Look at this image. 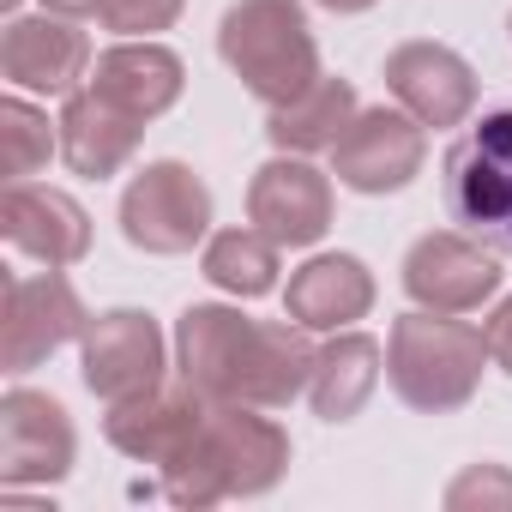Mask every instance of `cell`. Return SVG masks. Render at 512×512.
<instances>
[{
    "label": "cell",
    "instance_id": "cell-1",
    "mask_svg": "<svg viewBox=\"0 0 512 512\" xmlns=\"http://www.w3.org/2000/svg\"><path fill=\"white\" fill-rule=\"evenodd\" d=\"M314 338L308 326L284 320H247L223 302H193L175 320V374L217 404L253 410H290L314 380Z\"/></svg>",
    "mask_w": 512,
    "mask_h": 512
},
{
    "label": "cell",
    "instance_id": "cell-2",
    "mask_svg": "<svg viewBox=\"0 0 512 512\" xmlns=\"http://www.w3.org/2000/svg\"><path fill=\"white\" fill-rule=\"evenodd\" d=\"M290 470V434L260 416L253 404H217L205 410L199 434L163 464V494L175 506H217V500H253L272 494Z\"/></svg>",
    "mask_w": 512,
    "mask_h": 512
},
{
    "label": "cell",
    "instance_id": "cell-3",
    "mask_svg": "<svg viewBox=\"0 0 512 512\" xmlns=\"http://www.w3.org/2000/svg\"><path fill=\"white\" fill-rule=\"evenodd\" d=\"M482 362H488V338L470 320H452V314H434V308H410V314L392 320L386 380L422 416L464 410L482 386Z\"/></svg>",
    "mask_w": 512,
    "mask_h": 512
},
{
    "label": "cell",
    "instance_id": "cell-4",
    "mask_svg": "<svg viewBox=\"0 0 512 512\" xmlns=\"http://www.w3.org/2000/svg\"><path fill=\"white\" fill-rule=\"evenodd\" d=\"M217 55L266 109L296 103L320 79V43L302 0H235L217 25Z\"/></svg>",
    "mask_w": 512,
    "mask_h": 512
},
{
    "label": "cell",
    "instance_id": "cell-5",
    "mask_svg": "<svg viewBox=\"0 0 512 512\" xmlns=\"http://www.w3.org/2000/svg\"><path fill=\"white\" fill-rule=\"evenodd\" d=\"M446 211L494 253H512V103L446 151Z\"/></svg>",
    "mask_w": 512,
    "mask_h": 512
},
{
    "label": "cell",
    "instance_id": "cell-6",
    "mask_svg": "<svg viewBox=\"0 0 512 512\" xmlns=\"http://www.w3.org/2000/svg\"><path fill=\"white\" fill-rule=\"evenodd\" d=\"M85 326H91V314H85L79 290L61 278V266L7 272V284H0V368L7 374H31L37 362H49L73 338H85Z\"/></svg>",
    "mask_w": 512,
    "mask_h": 512
},
{
    "label": "cell",
    "instance_id": "cell-7",
    "mask_svg": "<svg viewBox=\"0 0 512 512\" xmlns=\"http://www.w3.org/2000/svg\"><path fill=\"white\" fill-rule=\"evenodd\" d=\"M211 229V187L163 157V163H145L127 193H121V235L139 247V253H157V260H169V253H193V241H205Z\"/></svg>",
    "mask_w": 512,
    "mask_h": 512
},
{
    "label": "cell",
    "instance_id": "cell-8",
    "mask_svg": "<svg viewBox=\"0 0 512 512\" xmlns=\"http://www.w3.org/2000/svg\"><path fill=\"white\" fill-rule=\"evenodd\" d=\"M428 163V127L410 109H356L332 145V175L350 193H404Z\"/></svg>",
    "mask_w": 512,
    "mask_h": 512
},
{
    "label": "cell",
    "instance_id": "cell-9",
    "mask_svg": "<svg viewBox=\"0 0 512 512\" xmlns=\"http://www.w3.org/2000/svg\"><path fill=\"white\" fill-rule=\"evenodd\" d=\"M79 434L61 398L13 386L0 398V488H49L73 470Z\"/></svg>",
    "mask_w": 512,
    "mask_h": 512
},
{
    "label": "cell",
    "instance_id": "cell-10",
    "mask_svg": "<svg viewBox=\"0 0 512 512\" xmlns=\"http://www.w3.org/2000/svg\"><path fill=\"white\" fill-rule=\"evenodd\" d=\"M163 332L145 308H109L91 314L85 338H79V374L91 386V398L103 404H127L151 386H163Z\"/></svg>",
    "mask_w": 512,
    "mask_h": 512
},
{
    "label": "cell",
    "instance_id": "cell-11",
    "mask_svg": "<svg viewBox=\"0 0 512 512\" xmlns=\"http://www.w3.org/2000/svg\"><path fill=\"white\" fill-rule=\"evenodd\" d=\"M500 260L494 247L476 241L470 229H428L410 253H404V290L416 308L434 314H470L500 290Z\"/></svg>",
    "mask_w": 512,
    "mask_h": 512
},
{
    "label": "cell",
    "instance_id": "cell-12",
    "mask_svg": "<svg viewBox=\"0 0 512 512\" xmlns=\"http://www.w3.org/2000/svg\"><path fill=\"white\" fill-rule=\"evenodd\" d=\"M247 223L266 229L278 247H314L332 229V181L308 157L278 151L247 181Z\"/></svg>",
    "mask_w": 512,
    "mask_h": 512
},
{
    "label": "cell",
    "instance_id": "cell-13",
    "mask_svg": "<svg viewBox=\"0 0 512 512\" xmlns=\"http://www.w3.org/2000/svg\"><path fill=\"white\" fill-rule=\"evenodd\" d=\"M0 79L37 97H73L79 79H91V37L61 13L13 19L0 31Z\"/></svg>",
    "mask_w": 512,
    "mask_h": 512
},
{
    "label": "cell",
    "instance_id": "cell-14",
    "mask_svg": "<svg viewBox=\"0 0 512 512\" xmlns=\"http://www.w3.org/2000/svg\"><path fill=\"white\" fill-rule=\"evenodd\" d=\"M386 91L422 127H464L476 109V67L446 43H398L386 55Z\"/></svg>",
    "mask_w": 512,
    "mask_h": 512
},
{
    "label": "cell",
    "instance_id": "cell-15",
    "mask_svg": "<svg viewBox=\"0 0 512 512\" xmlns=\"http://www.w3.org/2000/svg\"><path fill=\"white\" fill-rule=\"evenodd\" d=\"M0 235L37 266H79L91 253V211L61 187L7 181V193H0Z\"/></svg>",
    "mask_w": 512,
    "mask_h": 512
},
{
    "label": "cell",
    "instance_id": "cell-16",
    "mask_svg": "<svg viewBox=\"0 0 512 512\" xmlns=\"http://www.w3.org/2000/svg\"><path fill=\"white\" fill-rule=\"evenodd\" d=\"M205 410H211V398H205L199 386L175 380V386H151V392H139V398H127V404H109L103 434H109L115 452H127V458L163 470V464L199 434Z\"/></svg>",
    "mask_w": 512,
    "mask_h": 512
},
{
    "label": "cell",
    "instance_id": "cell-17",
    "mask_svg": "<svg viewBox=\"0 0 512 512\" xmlns=\"http://www.w3.org/2000/svg\"><path fill=\"white\" fill-rule=\"evenodd\" d=\"M103 103H115L121 115L133 121H157L181 103V85H187V67L175 49L151 43V37H133V43H115L91 61V79H85Z\"/></svg>",
    "mask_w": 512,
    "mask_h": 512
},
{
    "label": "cell",
    "instance_id": "cell-18",
    "mask_svg": "<svg viewBox=\"0 0 512 512\" xmlns=\"http://www.w3.org/2000/svg\"><path fill=\"white\" fill-rule=\"evenodd\" d=\"M368 308H374V272L356 253H320L302 272H290L284 314L308 332H344V326L368 320Z\"/></svg>",
    "mask_w": 512,
    "mask_h": 512
},
{
    "label": "cell",
    "instance_id": "cell-19",
    "mask_svg": "<svg viewBox=\"0 0 512 512\" xmlns=\"http://www.w3.org/2000/svg\"><path fill=\"white\" fill-rule=\"evenodd\" d=\"M55 127H61V157H67V169L85 175V181H109L115 169H127L133 151H139V139H145V121L121 115V109L103 103L91 85L67 97V109H61Z\"/></svg>",
    "mask_w": 512,
    "mask_h": 512
},
{
    "label": "cell",
    "instance_id": "cell-20",
    "mask_svg": "<svg viewBox=\"0 0 512 512\" xmlns=\"http://www.w3.org/2000/svg\"><path fill=\"white\" fill-rule=\"evenodd\" d=\"M380 362L386 350L368 338V332H332L314 356V380H308V404L320 422H356L380 386Z\"/></svg>",
    "mask_w": 512,
    "mask_h": 512
},
{
    "label": "cell",
    "instance_id": "cell-21",
    "mask_svg": "<svg viewBox=\"0 0 512 512\" xmlns=\"http://www.w3.org/2000/svg\"><path fill=\"white\" fill-rule=\"evenodd\" d=\"M350 121H356V85L320 73L296 103H278V109L266 115V139H272L278 151L308 157V151H332Z\"/></svg>",
    "mask_w": 512,
    "mask_h": 512
},
{
    "label": "cell",
    "instance_id": "cell-22",
    "mask_svg": "<svg viewBox=\"0 0 512 512\" xmlns=\"http://www.w3.org/2000/svg\"><path fill=\"white\" fill-rule=\"evenodd\" d=\"M278 253H284V247H278L266 229L241 223V229H217V235L205 241L199 272H205L217 290L253 302V296H272V290H278Z\"/></svg>",
    "mask_w": 512,
    "mask_h": 512
},
{
    "label": "cell",
    "instance_id": "cell-23",
    "mask_svg": "<svg viewBox=\"0 0 512 512\" xmlns=\"http://www.w3.org/2000/svg\"><path fill=\"white\" fill-rule=\"evenodd\" d=\"M55 151H61V127H49L37 103L25 97L0 103V169H7V181H31Z\"/></svg>",
    "mask_w": 512,
    "mask_h": 512
},
{
    "label": "cell",
    "instance_id": "cell-24",
    "mask_svg": "<svg viewBox=\"0 0 512 512\" xmlns=\"http://www.w3.org/2000/svg\"><path fill=\"white\" fill-rule=\"evenodd\" d=\"M446 512H512V470L506 464H470L446 482Z\"/></svg>",
    "mask_w": 512,
    "mask_h": 512
},
{
    "label": "cell",
    "instance_id": "cell-25",
    "mask_svg": "<svg viewBox=\"0 0 512 512\" xmlns=\"http://www.w3.org/2000/svg\"><path fill=\"white\" fill-rule=\"evenodd\" d=\"M181 7L187 0H103L97 19L103 31H121V37H157L181 19Z\"/></svg>",
    "mask_w": 512,
    "mask_h": 512
},
{
    "label": "cell",
    "instance_id": "cell-26",
    "mask_svg": "<svg viewBox=\"0 0 512 512\" xmlns=\"http://www.w3.org/2000/svg\"><path fill=\"white\" fill-rule=\"evenodd\" d=\"M482 338H488V362L500 368V374H512V296L488 314V326H482Z\"/></svg>",
    "mask_w": 512,
    "mask_h": 512
},
{
    "label": "cell",
    "instance_id": "cell-27",
    "mask_svg": "<svg viewBox=\"0 0 512 512\" xmlns=\"http://www.w3.org/2000/svg\"><path fill=\"white\" fill-rule=\"evenodd\" d=\"M49 13H61V19H85V13H97L103 0H43Z\"/></svg>",
    "mask_w": 512,
    "mask_h": 512
},
{
    "label": "cell",
    "instance_id": "cell-28",
    "mask_svg": "<svg viewBox=\"0 0 512 512\" xmlns=\"http://www.w3.org/2000/svg\"><path fill=\"white\" fill-rule=\"evenodd\" d=\"M320 7H326V13H368L374 0H320Z\"/></svg>",
    "mask_w": 512,
    "mask_h": 512
},
{
    "label": "cell",
    "instance_id": "cell-29",
    "mask_svg": "<svg viewBox=\"0 0 512 512\" xmlns=\"http://www.w3.org/2000/svg\"><path fill=\"white\" fill-rule=\"evenodd\" d=\"M0 7H7V13H13V7H19V0H0Z\"/></svg>",
    "mask_w": 512,
    "mask_h": 512
},
{
    "label": "cell",
    "instance_id": "cell-30",
    "mask_svg": "<svg viewBox=\"0 0 512 512\" xmlns=\"http://www.w3.org/2000/svg\"><path fill=\"white\" fill-rule=\"evenodd\" d=\"M506 31H512V25H506Z\"/></svg>",
    "mask_w": 512,
    "mask_h": 512
}]
</instances>
